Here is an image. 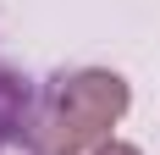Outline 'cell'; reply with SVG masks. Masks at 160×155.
<instances>
[{
    "label": "cell",
    "mask_w": 160,
    "mask_h": 155,
    "mask_svg": "<svg viewBox=\"0 0 160 155\" xmlns=\"http://www.w3.org/2000/svg\"><path fill=\"white\" fill-rule=\"evenodd\" d=\"M127 111V83L116 72H72L55 78L39 127H33V150L39 155H99L111 144V122Z\"/></svg>",
    "instance_id": "cell-1"
},
{
    "label": "cell",
    "mask_w": 160,
    "mask_h": 155,
    "mask_svg": "<svg viewBox=\"0 0 160 155\" xmlns=\"http://www.w3.org/2000/svg\"><path fill=\"white\" fill-rule=\"evenodd\" d=\"M33 127H39V111L28 83L0 61V144H33Z\"/></svg>",
    "instance_id": "cell-2"
},
{
    "label": "cell",
    "mask_w": 160,
    "mask_h": 155,
    "mask_svg": "<svg viewBox=\"0 0 160 155\" xmlns=\"http://www.w3.org/2000/svg\"><path fill=\"white\" fill-rule=\"evenodd\" d=\"M99 155H138V150H132V144H105Z\"/></svg>",
    "instance_id": "cell-3"
}]
</instances>
